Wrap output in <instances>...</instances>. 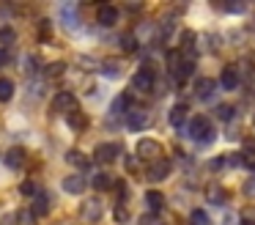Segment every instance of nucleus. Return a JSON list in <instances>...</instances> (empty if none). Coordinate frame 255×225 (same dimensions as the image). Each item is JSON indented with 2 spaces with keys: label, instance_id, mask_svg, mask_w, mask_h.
<instances>
[{
  "label": "nucleus",
  "instance_id": "nucleus-38",
  "mask_svg": "<svg viewBox=\"0 0 255 225\" xmlns=\"http://www.w3.org/2000/svg\"><path fill=\"white\" fill-rule=\"evenodd\" d=\"M140 225H154V220H151V217H140Z\"/></svg>",
  "mask_w": 255,
  "mask_h": 225
},
{
  "label": "nucleus",
  "instance_id": "nucleus-34",
  "mask_svg": "<svg viewBox=\"0 0 255 225\" xmlns=\"http://www.w3.org/2000/svg\"><path fill=\"white\" fill-rule=\"evenodd\" d=\"M0 41H6V44L14 41V30H11V27H3V30H0Z\"/></svg>",
  "mask_w": 255,
  "mask_h": 225
},
{
  "label": "nucleus",
  "instance_id": "nucleus-21",
  "mask_svg": "<svg viewBox=\"0 0 255 225\" xmlns=\"http://www.w3.org/2000/svg\"><path fill=\"white\" fill-rule=\"evenodd\" d=\"M94 187H96V190H110V187H113V176L110 173H96L94 176Z\"/></svg>",
  "mask_w": 255,
  "mask_h": 225
},
{
  "label": "nucleus",
  "instance_id": "nucleus-6",
  "mask_svg": "<svg viewBox=\"0 0 255 225\" xmlns=\"http://www.w3.org/2000/svg\"><path fill=\"white\" fill-rule=\"evenodd\" d=\"M167 176H170V162L159 157L156 162H151V168H148V173H145V179H151V181H165Z\"/></svg>",
  "mask_w": 255,
  "mask_h": 225
},
{
  "label": "nucleus",
  "instance_id": "nucleus-26",
  "mask_svg": "<svg viewBox=\"0 0 255 225\" xmlns=\"http://www.w3.org/2000/svg\"><path fill=\"white\" fill-rule=\"evenodd\" d=\"M63 71H66V63H50V66L44 69V74H47V77H61Z\"/></svg>",
  "mask_w": 255,
  "mask_h": 225
},
{
  "label": "nucleus",
  "instance_id": "nucleus-20",
  "mask_svg": "<svg viewBox=\"0 0 255 225\" xmlns=\"http://www.w3.org/2000/svg\"><path fill=\"white\" fill-rule=\"evenodd\" d=\"M14 96V82L6 80V77H0V102H8Z\"/></svg>",
  "mask_w": 255,
  "mask_h": 225
},
{
  "label": "nucleus",
  "instance_id": "nucleus-9",
  "mask_svg": "<svg viewBox=\"0 0 255 225\" xmlns=\"http://www.w3.org/2000/svg\"><path fill=\"white\" fill-rule=\"evenodd\" d=\"M220 88H225V91H236V88H239V74H236V69H233V66H225V69H222Z\"/></svg>",
  "mask_w": 255,
  "mask_h": 225
},
{
  "label": "nucleus",
  "instance_id": "nucleus-7",
  "mask_svg": "<svg viewBox=\"0 0 255 225\" xmlns=\"http://www.w3.org/2000/svg\"><path fill=\"white\" fill-rule=\"evenodd\" d=\"M80 214H83V220H85V223H96V220L102 217V203L96 201V198H91V201H85V203H83Z\"/></svg>",
  "mask_w": 255,
  "mask_h": 225
},
{
  "label": "nucleus",
  "instance_id": "nucleus-8",
  "mask_svg": "<svg viewBox=\"0 0 255 225\" xmlns=\"http://www.w3.org/2000/svg\"><path fill=\"white\" fill-rule=\"evenodd\" d=\"M96 19H99V25H105V27H113L118 22V8L116 5H99V11H96Z\"/></svg>",
  "mask_w": 255,
  "mask_h": 225
},
{
  "label": "nucleus",
  "instance_id": "nucleus-1",
  "mask_svg": "<svg viewBox=\"0 0 255 225\" xmlns=\"http://www.w3.org/2000/svg\"><path fill=\"white\" fill-rule=\"evenodd\" d=\"M189 137L198 143H211L214 140V126H211V121L206 115H195L189 121Z\"/></svg>",
  "mask_w": 255,
  "mask_h": 225
},
{
  "label": "nucleus",
  "instance_id": "nucleus-4",
  "mask_svg": "<svg viewBox=\"0 0 255 225\" xmlns=\"http://www.w3.org/2000/svg\"><path fill=\"white\" fill-rule=\"evenodd\" d=\"M52 110L55 113H74L77 110V99H74V93H69V91H61V93H55V99H52Z\"/></svg>",
  "mask_w": 255,
  "mask_h": 225
},
{
  "label": "nucleus",
  "instance_id": "nucleus-11",
  "mask_svg": "<svg viewBox=\"0 0 255 225\" xmlns=\"http://www.w3.org/2000/svg\"><path fill=\"white\" fill-rule=\"evenodd\" d=\"M63 190L66 192H72V195H83L85 192V176H66V179H63Z\"/></svg>",
  "mask_w": 255,
  "mask_h": 225
},
{
  "label": "nucleus",
  "instance_id": "nucleus-36",
  "mask_svg": "<svg viewBox=\"0 0 255 225\" xmlns=\"http://www.w3.org/2000/svg\"><path fill=\"white\" fill-rule=\"evenodd\" d=\"M127 170H129V173H137V170H140L137 159H132V157H129V159H127Z\"/></svg>",
  "mask_w": 255,
  "mask_h": 225
},
{
  "label": "nucleus",
  "instance_id": "nucleus-10",
  "mask_svg": "<svg viewBox=\"0 0 255 225\" xmlns=\"http://www.w3.org/2000/svg\"><path fill=\"white\" fill-rule=\"evenodd\" d=\"M47 212H50V195H47V192H36L30 214H33V217H44Z\"/></svg>",
  "mask_w": 255,
  "mask_h": 225
},
{
  "label": "nucleus",
  "instance_id": "nucleus-25",
  "mask_svg": "<svg viewBox=\"0 0 255 225\" xmlns=\"http://www.w3.org/2000/svg\"><path fill=\"white\" fill-rule=\"evenodd\" d=\"M195 38H198V36H195L192 30H184V33H181V44H184V49H187L189 55H192V44H195Z\"/></svg>",
  "mask_w": 255,
  "mask_h": 225
},
{
  "label": "nucleus",
  "instance_id": "nucleus-22",
  "mask_svg": "<svg viewBox=\"0 0 255 225\" xmlns=\"http://www.w3.org/2000/svg\"><path fill=\"white\" fill-rule=\"evenodd\" d=\"M189 223L192 225H211V220H209V214H206L203 209H195V212L189 214Z\"/></svg>",
  "mask_w": 255,
  "mask_h": 225
},
{
  "label": "nucleus",
  "instance_id": "nucleus-24",
  "mask_svg": "<svg viewBox=\"0 0 255 225\" xmlns=\"http://www.w3.org/2000/svg\"><path fill=\"white\" fill-rule=\"evenodd\" d=\"M214 113H217V118H220V121H231L233 118V104H220Z\"/></svg>",
  "mask_w": 255,
  "mask_h": 225
},
{
  "label": "nucleus",
  "instance_id": "nucleus-29",
  "mask_svg": "<svg viewBox=\"0 0 255 225\" xmlns=\"http://www.w3.org/2000/svg\"><path fill=\"white\" fill-rule=\"evenodd\" d=\"M121 47L127 49V52H134V49H137V38H134V36H124L121 38Z\"/></svg>",
  "mask_w": 255,
  "mask_h": 225
},
{
  "label": "nucleus",
  "instance_id": "nucleus-35",
  "mask_svg": "<svg viewBox=\"0 0 255 225\" xmlns=\"http://www.w3.org/2000/svg\"><path fill=\"white\" fill-rule=\"evenodd\" d=\"M116 220H118V223H129V212L124 206H118L116 209Z\"/></svg>",
  "mask_w": 255,
  "mask_h": 225
},
{
  "label": "nucleus",
  "instance_id": "nucleus-28",
  "mask_svg": "<svg viewBox=\"0 0 255 225\" xmlns=\"http://www.w3.org/2000/svg\"><path fill=\"white\" fill-rule=\"evenodd\" d=\"M102 74H105V77H118V74H121V66H118V63H105V66H102Z\"/></svg>",
  "mask_w": 255,
  "mask_h": 225
},
{
  "label": "nucleus",
  "instance_id": "nucleus-33",
  "mask_svg": "<svg viewBox=\"0 0 255 225\" xmlns=\"http://www.w3.org/2000/svg\"><path fill=\"white\" fill-rule=\"evenodd\" d=\"M52 36V30H50V22H41V25H39V38H50Z\"/></svg>",
  "mask_w": 255,
  "mask_h": 225
},
{
  "label": "nucleus",
  "instance_id": "nucleus-2",
  "mask_svg": "<svg viewBox=\"0 0 255 225\" xmlns=\"http://www.w3.org/2000/svg\"><path fill=\"white\" fill-rule=\"evenodd\" d=\"M118 151H121V146H118V143H99V146L94 148V159L99 165H110V162H116Z\"/></svg>",
  "mask_w": 255,
  "mask_h": 225
},
{
  "label": "nucleus",
  "instance_id": "nucleus-15",
  "mask_svg": "<svg viewBox=\"0 0 255 225\" xmlns=\"http://www.w3.org/2000/svg\"><path fill=\"white\" fill-rule=\"evenodd\" d=\"M66 121H69V126H72L74 132H85V129H88V115L80 113V110L69 113V115H66Z\"/></svg>",
  "mask_w": 255,
  "mask_h": 225
},
{
  "label": "nucleus",
  "instance_id": "nucleus-18",
  "mask_svg": "<svg viewBox=\"0 0 255 225\" xmlns=\"http://www.w3.org/2000/svg\"><path fill=\"white\" fill-rule=\"evenodd\" d=\"M145 203H148L151 212H159V209L165 206V195L156 192V190H148V192H145Z\"/></svg>",
  "mask_w": 255,
  "mask_h": 225
},
{
  "label": "nucleus",
  "instance_id": "nucleus-14",
  "mask_svg": "<svg viewBox=\"0 0 255 225\" xmlns=\"http://www.w3.org/2000/svg\"><path fill=\"white\" fill-rule=\"evenodd\" d=\"M217 82L211 80V77H200L198 82H195V93H198V99H209L211 93H214Z\"/></svg>",
  "mask_w": 255,
  "mask_h": 225
},
{
  "label": "nucleus",
  "instance_id": "nucleus-32",
  "mask_svg": "<svg viewBox=\"0 0 255 225\" xmlns=\"http://www.w3.org/2000/svg\"><path fill=\"white\" fill-rule=\"evenodd\" d=\"M17 220H19V225H33V223H36L30 212H19V214H17Z\"/></svg>",
  "mask_w": 255,
  "mask_h": 225
},
{
  "label": "nucleus",
  "instance_id": "nucleus-19",
  "mask_svg": "<svg viewBox=\"0 0 255 225\" xmlns=\"http://www.w3.org/2000/svg\"><path fill=\"white\" fill-rule=\"evenodd\" d=\"M206 195H209V201H211V203H217V206H220V203H225V201H228V198H225L228 192L222 190V187H217V184H211L209 190H206Z\"/></svg>",
  "mask_w": 255,
  "mask_h": 225
},
{
  "label": "nucleus",
  "instance_id": "nucleus-3",
  "mask_svg": "<svg viewBox=\"0 0 255 225\" xmlns=\"http://www.w3.org/2000/svg\"><path fill=\"white\" fill-rule=\"evenodd\" d=\"M162 154V146L159 140H154V137H143V140L137 143V157L140 159H151V162H156Z\"/></svg>",
  "mask_w": 255,
  "mask_h": 225
},
{
  "label": "nucleus",
  "instance_id": "nucleus-17",
  "mask_svg": "<svg viewBox=\"0 0 255 225\" xmlns=\"http://www.w3.org/2000/svg\"><path fill=\"white\" fill-rule=\"evenodd\" d=\"M66 162H72V165H77V168H83V170H88L91 168V159L85 157L83 151H77V148H72V151L66 154Z\"/></svg>",
  "mask_w": 255,
  "mask_h": 225
},
{
  "label": "nucleus",
  "instance_id": "nucleus-39",
  "mask_svg": "<svg viewBox=\"0 0 255 225\" xmlns=\"http://www.w3.org/2000/svg\"><path fill=\"white\" fill-rule=\"evenodd\" d=\"M6 60H8V55H6V52H3V49H0V66L6 63Z\"/></svg>",
  "mask_w": 255,
  "mask_h": 225
},
{
  "label": "nucleus",
  "instance_id": "nucleus-40",
  "mask_svg": "<svg viewBox=\"0 0 255 225\" xmlns=\"http://www.w3.org/2000/svg\"><path fill=\"white\" fill-rule=\"evenodd\" d=\"M242 225H255V223H253V220H244V223H242Z\"/></svg>",
  "mask_w": 255,
  "mask_h": 225
},
{
  "label": "nucleus",
  "instance_id": "nucleus-12",
  "mask_svg": "<svg viewBox=\"0 0 255 225\" xmlns=\"http://www.w3.org/2000/svg\"><path fill=\"white\" fill-rule=\"evenodd\" d=\"M127 126H129L132 132L145 129V126H148V115H145L143 110H132V113L127 115Z\"/></svg>",
  "mask_w": 255,
  "mask_h": 225
},
{
  "label": "nucleus",
  "instance_id": "nucleus-16",
  "mask_svg": "<svg viewBox=\"0 0 255 225\" xmlns=\"http://www.w3.org/2000/svg\"><path fill=\"white\" fill-rule=\"evenodd\" d=\"M3 159H6L8 168H22V162H25V148H11V151L3 154Z\"/></svg>",
  "mask_w": 255,
  "mask_h": 225
},
{
  "label": "nucleus",
  "instance_id": "nucleus-5",
  "mask_svg": "<svg viewBox=\"0 0 255 225\" xmlns=\"http://www.w3.org/2000/svg\"><path fill=\"white\" fill-rule=\"evenodd\" d=\"M154 82H156V77H154V71H151L148 66H143V69H140L137 74L132 77V85L137 88L140 93H148V91H154Z\"/></svg>",
  "mask_w": 255,
  "mask_h": 225
},
{
  "label": "nucleus",
  "instance_id": "nucleus-30",
  "mask_svg": "<svg viewBox=\"0 0 255 225\" xmlns=\"http://www.w3.org/2000/svg\"><path fill=\"white\" fill-rule=\"evenodd\" d=\"M127 104H129V96H118L116 99V102H113V113H124V107H127Z\"/></svg>",
  "mask_w": 255,
  "mask_h": 225
},
{
  "label": "nucleus",
  "instance_id": "nucleus-37",
  "mask_svg": "<svg viewBox=\"0 0 255 225\" xmlns=\"http://www.w3.org/2000/svg\"><path fill=\"white\" fill-rule=\"evenodd\" d=\"M222 165H225V159H211L209 168H211V170H217V168H222Z\"/></svg>",
  "mask_w": 255,
  "mask_h": 225
},
{
  "label": "nucleus",
  "instance_id": "nucleus-27",
  "mask_svg": "<svg viewBox=\"0 0 255 225\" xmlns=\"http://www.w3.org/2000/svg\"><path fill=\"white\" fill-rule=\"evenodd\" d=\"M19 192H22L25 198H33L39 190H36V184H33V181H22V184H19Z\"/></svg>",
  "mask_w": 255,
  "mask_h": 225
},
{
  "label": "nucleus",
  "instance_id": "nucleus-13",
  "mask_svg": "<svg viewBox=\"0 0 255 225\" xmlns=\"http://www.w3.org/2000/svg\"><path fill=\"white\" fill-rule=\"evenodd\" d=\"M187 104H173L170 107V115H167V118H170V126H176V129H181L184 126V121H187Z\"/></svg>",
  "mask_w": 255,
  "mask_h": 225
},
{
  "label": "nucleus",
  "instance_id": "nucleus-23",
  "mask_svg": "<svg viewBox=\"0 0 255 225\" xmlns=\"http://www.w3.org/2000/svg\"><path fill=\"white\" fill-rule=\"evenodd\" d=\"M239 162H242L244 168L255 170V151H253V148H247V151H242V154H239Z\"/></svg>",
  "mask_w": 255,
  "mask_h": 225
},
{
  "label": "nucleus",
  "instance_id": "nucleus-31",
  "mask_svg": "<svg viewBox=\"0 0 255 225\" xmlns=\"http://www.w3.org/2000/svg\"><path fill=\"white\" fill-rule=\"evenodd\" d=\"M242 190H244V195H247V198H255V176H250V179L244 181Z\"/></svg>",
  "mask_w": 255,
  "mask_h": 225
}]
</instances>
